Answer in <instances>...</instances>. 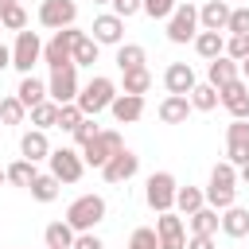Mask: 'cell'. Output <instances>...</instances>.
Masks as SVG:
<instances>
[{"label":"cell","instance_id":"6da1fadb","mask_svg":"<svg viewBox=\"0 0 249 249\" xmlns=\"http://www.w3.org/2000/svg\"><path fill=\"white\" fill-rule=\"evenodd\" d=\"M101 218H105V198L101 195H82V198H74L66 206V218L62 222H70L74 233H89Z\"/></svg>","mask_w":249,"mask_h":249},{"label":"cell","instance_id":"7a4b0ae2","mask_svg":"<svg viewBox=\"0 0 249 249\" xmlns=\"http://www.w3.org/2000/svg\"><path fill=\"white\" fill-rule=\"evenodd\" d=\"M82 35H86V31H78V27L54 31V35L43 43V62H47L51 70H58V66H74V43H78Z\"/></svg>","mask_w":249,"mask_h":249},{"label":"cell","instance_id":"3957f363","mask_svg":"<svg viewBox=\"0 0 249 249\" xmlns=\"http://www.w3.org/2000/svg\"><path fill=\"white\" fill-rule=\"evenodd\" d=\"M117 101V86L109 82V78H89V86H82V93H78V109L86 113V117H97L101 109H109Z\"/></svg>","mask_w":249,"mask_h":249},{"label":"cell","instance_id":"277c9868","mask_svg":"<svg viewBox=\"0 0 249 249\" xmlns=\"http://www.w3.org/2000/svg\"><path fill=\"white\" fill-rule=\"evenodd\" d=\"M78 66H58L51 70V82H47V97L54 105H74L78 101Z\"/></svg>","mask_w":249,"mask_h":249},{"label":"cell","instance_id":"5b68a950","mask_svg":"<svg viewBox=\"0 0 249 249\" xmlns=\"http://www.w3.org/2000/svg\"><path fill=\"white\" fill-rule=\"evenodd\" d=\"M124 144H121V132H113V128H101L86 148H82V160L89 163V167H105L117 152H121Z\"/></svg>","mask_w":249,"mask_h":249},{"label":"cell","instance_id":"8992f818","mask_svg":"<svg viewBox=\"0 0 249 249\" xmlns=\"http://www.w3.org/2000/svg\"><path fill=\"white\" fill-rule=\"evenodd\" d=\"M175 195H179L175 175H167V171L148 175V191H144V198H148V206H152L156 214H167V210L175 206Z\"/></svg>","mask_w":249,"mask_h":249},{"label":"cell","instance_id":"52a82bcc","mask_svg":"<svg viewBox=\"0 0 249 249\" xmlns=\"http://www.w3.org/2000/svg\"><path fill=\"white\" fill-rule=\"evenodd\" d=\"M43 58V43H39V35L35 31H19L16 35V47H12V66L27 78L31 74V66Z\"/></svg>","mask_w":249,"mask_h":249},{"label":"cell","instance_id":"ba28073f","mask_svg":"<svg viewBox=\"0 0 249 249\" xmlns=\"http://www.w3.org/2000/svg\"><path fill=\"white\" fill-rule=\"evenodd\" d=\"M82 171H86L82 152H74V148H54V152H51V175H54L58 183H78Z\"/></svg>","mask_w":249,"mask_h":249},{"label":"cell","instance_id":"9c48e42d","mask_svg":"<svg viewBox=\"0 0 249 249\" xmlns=\"http://www.w3.org/2000/svg\"><path fill=\"white\" fill-rule=\"evenodd\" d=\"M74 19H78L74 0H43V8H39V23L51 31H66V27H74Z\"/></svg>","mask_w":249,"mask_h":249},{"label":"cell","instance_id":"30bf717a","mask_svg":"<svg viewBox=\"0 0 249 249\" xmlns=\"http://www.w3.org/2000/svg\"><path fill=\"white\" fill-rule=\"evenodd\" d=\"M198 35V8L195 4H179L175 16L167 19V39L171 43H191Z\"/></svg>","mask_w":249,"mask_h":249},{"label":"cell","instance_id":"8fae6325","mask_svg":"<svg viewBox=\"0 0 249 249\" xmlns=\"http://www.w3.org/2000/svg\"><path fill=\"white\" fill-rule=\"evenodd\" d=\"M226 160L233 167L249 163V121H230V128H226Z\"/></svg>","mask_w":249,"mask_h":249},{"label":"cell","instance_id":"7c38bea8","mask_svg":"<svg viewBox=\"0 0 249 249\" xmlns=\"http://www.w3.org/2000/svg\"><path fill=\"white\" fill-rule=\"evenodd\" d=\"M136 171H140V156H136V152H128V148H121V152H117V156L101 167L105 183H128Z\"/></svg>","mask_w":249,"mask_h":249},{"label":"cell","instance_id":"4fadbf2b","mask_svg":"<svg viewBox=\"0 0 249 249\" xmlns=\"http://www.w3.org/2000/svg\"><path fill=\"white\" fill-rule=\"evenodd\" d=\"M222 93V105L230 109V117L233 121H249V86L237 78V82H230V86H222L218 89Z\"/></svg>","mask_w":249,"mask_h":249},{"label":"cell","instance_id":"5bb4252c","mask_svg":"<svg viewBox=\"0 0 249 249\" xmlns=\"http://www.w3.org/2000/svg\"><path fill=\"white\" fill-rule=\"evenodd\" d=\"M163 86H167V93L191 97V89H195L198 82H195V70H191L187 62H171V66L163 70Z\"/></svg>","mask_w":249,"mask_h":249},{"label":"cell","instance_id":"9a60e30c","mask_svg":"<svg viewBox=\"0 0 249 249\" xmlns=\"http://www.w3.org/2000/svg\"><path fill=\"white\" fill-rule=\"evenodd\" d=\"M156 237H160V249H183V218H175L171 210L156 218Z\"/></svg>","mask_w":249,"mask_h":249},{"label":"cell","instance_id":"2e32d148","mask_svg":"<svg viewBox=\"0 0 249 249\" xmlns=\"http://www.w3.org/2000/svg\"><path fill=\"white\" fill-rule=\"evenodd\" d=\"M230 4L226 0H206L202 8H198V23H202V31H226L230 27Z\"/></svg>","mask_w":249,"mask_h":249},{"label":"cell","instance_id":"e0dca14e","mask_svg":"<svg viewBox=\"0 0 249 249\" xmlns=\"http://www.w3.org/2000/svg\"><path fill=\"white\" fill-rule=\"evenodd\" d=\"M89 31H93V39H97V43H113V47H121V35H124V19L109 12V16H97Z\"/></svg>","mask_w":249,"mask_h":249},{"label":"cell","instance_id":"ac0fdd59","mask_svg":"<svg viewBox=\"0 0 249 249\" xmlns=\"http://www.w3.org/2000/svg\"><path fill=\"white\" fill-rule=\"evenodd\" d=\"M19 152H23V160H31V163H39V160H51V144H47V132H39V128H31V132H23L19 136Z\"/></svg>","mask_w":249,"mask_h":249},{"label":"cell","instance_id":"d6986e66","mask_svg":"<svg viewBox=\"0 0 249 249\" xmlns=\"http://www.w3.org/2000/svg\"><path fill=\"white\" fill-rule=\"evenodd\" d=\"M237 66H241V62H233L230 54H222V58H214V62L206 66V82H210L214 89H222V86L237 82Z\"/></svg>","mask_w":249,"mask_h":249},{"label":"cell","instance_id":"ffe728a7","mask_svg":"<svg viewBox=\"0 0 249 249\" xmlns=\"http://www.w3.org/2000/svg\"><path fill=\"white\" fill-rule=\"evenodd\" d=\"M109 109H113V117H117L121 124H132V121L144 117V97H136V93H117V101H113Z\"/></svg>","mask_w":249,"mask_h":249},{"label":"cell","instance_id":"44dd1931","mask_svg":"<svg viewBox=\"0 0 249 249\" xmlns=\"http://www.w3.org/2000/svg\"><path fill=\"white\" fill-rule=\"evenodd\" d=\"M191 109H195V105H191V97H179V93H167V97L160 101V121H163V124H183Z\"/></svg>","mask_w":249,"mask_h":249},{"label":"cell","instance_id":"7402d4cb","mask_svg":"<svg viewBox=\"0 0 249 249\" xmlns=\"http://www.w3.org/2000/svg\"><path fill=\"white\" fill-rule=\"evenodd\" d=\"M195 51H198L206 62L222 58V54H226V39H222V31H198V35H195Z\"/></svg>","mask_w":249,"mask_h":249},{"label":"cell","instance_id":"603a6c76","mask_svg":"<svg viewBox=\"0 0 249 249\" xmlns=\"http://www.w3.org/2000/svg\"><path fill=\"white\" fill-rule=\"evenodd\" d=\"M222 233H226V237H245V233H249V210H245V206L222 210Z\"/></svg>","mask_w":249,"mask_h":249},{"label":"cell","instance_id":"cb8c5ba5","mask_svg":"<svg viewBox=\"0 0 249 249\" xmlns=\"http://www.w3.org/2000/svg\"><path fill=\"white\" fill-rule=\"evenodd\" d=\"M43 237H47V249H74V230H70V222H51L47 230H43Z\"/></svg>","mask_w":249,"mask_h":249},{"label":"cell","instance_id":"d4e9b609","mask_svg":"<svg viewBox=\"0 0 249 249\" xmlns=\"http://www.w3.org/2000/svg\"><path fill=\"white\" fill-rule=\"evenodd\" d=\"M16 97H19L27 109H35V105H43V101H47V86H43L39 78H31V74H27V78L19 82V89H16Z\"/></svg>","mask_w":249,"mask_h":249},{"label":"cell","instance_id":"484cf974","mask_svg":"<svg viewBox=\"0 0 249 249\" xmlns=\"http://www.w3.org/2000/svg\"><path fill=\"white\" fill-rule=\"evenodd\" d=\"M117 66H121V74L140 70V66H144V47H140V43H121V47H117Z\"/></svg>","mask_w":249,"mask_h":249},{"label":"cell","instance_id":"4316f807","mask_svg":"<svg viewBox=\"0 0 249 249\" xmlns=\"http://www.w3.org/2000/svg\"><path fill=\"white\" fill-rule=\"evenodd\" d=\"M222 226V218H218V210L214 206H202V210H195L191 214V233H210L214 237V230Z\"/></svg>","mask_w":249,"mask_h":249},{"label":"cell","instance_id":"83f0119b","mask_svg":"<svg viewBox=\"0 0 249 249\" xmlns=\"http://www.w3.org/2000/svg\"><path fill=\"white\" fill-rule=\"evenodd\" d=\"M58 187H62V183H58V179L47 171V175H39V179H35L27 191H31V198H39V202H54V198H58Z\"/></svg>","mask_w":249,"mask_h":249},{"label":"cell","instance_id":"f1b7e54d","mask_svg":"<svg viewBox=\"0 0 249 249\" xmlns=\"http://www.w3.org/2000/svg\"><path fill=\"white\" fill-rule=\"evenodd\" d=\"M175 206H179V210L191 218L195 210H202V206H206V195H202L198 187H179V195H175Z\"/></svg>","mask_w":249,"mask_h":249},{"label":"cell","instance_id":"f546056e","mask_svg":"<svg viewBox=\"0 0 249 249\" xmlns=\"http://www.w3.org/2000/svg\"><path fill=\"white\" fill-rule=\"evenodd\" d=\"M218 101H222V93H218L210 82H202V86H195V89H191V105H195V109H202V113H210Z\"/></svg>","mask_w":249,"mask_h":249},{"label":"cell","instance_id":"4dcf8cb0","mask_svg":"<svg viewBox=\"0 0 249 249\" xmlns=\"http://www.w3.org/2000/svg\"><path fill=\"white\" fill-rule=\"evenodd\" d=\"M35 179H39V171H35L31 160H16V163L8 167V183H16V187H31Z\"/></svg>","mask_w":249,"mask_h":249},{"label":"cell","instance_id":"1f68e13d","mask_svg":"<svg viewBox=\"0 0 249 249\" xmlns=\"http://www.w3.org/2000/svg\"><path fill=\"white\" fill-rule=\"evenodd\" d=\"M97 39H89V35H82L78 43H74V66H93L97 62Z\"/></svg>","mask_w":249,"mask_h":249},{"label":"cell","instance_id":"d6a6232c","mask_svg":"<svg viewBox=\"0 0 249 249\" xmlns=\"http://www.w3.org/2000/svg\"><path fill=\"white\" fill-rule=\"evenodd\" d=\"M31 124H35L39 132H47L51 124H58V105H54V101H43V105H35V109H31Z\"/></svg>","mask_w":249,"mask_h":249},{"label":"cell","instance_id":"836d02e7","mask_svg":"<svg viewBox=\"0 0 249 249\" xmlns=\"http://www.w3.org/2000/svg\"><path fill=\"white\" fill-rule=\"evenodd\" d=\"M233 198H237V187H206V202H210L214 210H230V206H237Z\"/></svg>","mask_w":249,"mask_h":249},{"label":"cell","instance_id":"e575fe53","mask_svg":"<svg viewBox=\"0 0 249 249\" xmlns=\"http://www.w3.org/2000/svg\"><path fill=\"white\" fill-rule=\"evenodd\" d=\"M0 23H4V31H27V12L19 4H8L0 12Z\"/></svg>","mask_w":249,"mask_h":249},{"label":"cell","instance_id":"d590c367","mask_svg":"<svg viewBox=\"0 0 249 249\" xmlns=\"http://www.w3.org/2000/svg\"><path fill=\"white\" fill-rule=\"evenodd\" d=\"M148 86H152V74H148L144 66L124 74V93H136V97H144V93H148Z\"/></svg>","mask_w":249,"mask_h":249},{"label":"cell","instance_id":"8d00e7d4","mask_svg":"<svg viewBox=\"0 0 249 249\" xmlns=\"http://www.w3.org/2000/svg\"><path fill=\"white\" fill-rule=\"evenodd\" d=\"M23 113H27V105H23L19 97H0V121H4V124H19Z\"/></svg>","mask_w":249,"mask_h":249},{"label":"cell","instance_id":"74e56055","mask_svg":"<svg viewBox=\"0 0 249 249\" xmlns=\"http://www.w3.org/2000/svg\"><path fill=\"white\" fill-rule=\"evenodd\" d=\"M82 121H86V113L78 109V101H74V105H58V128L74 132V128H78Z\"/></svg>","mask_w":249,"mask_h":249},{"label":"cell","instance_id":"f35d334b","mask_svg":"<svg viewBox=\"0 0 249 249\" xmlns=\"http://www.w3.org/2000/svg\"><path fill=\"white\" fill-rule=\"evenodd\" d=\"M233 183H237V167H233L230 160L210 171V187H233Z\"/></svg>","mask_w":249,"mask_h":249},{"label":"cell","instance_id":"ab89813d","mask_svg":"<svg viewBox=\"0 0 249 249\" xmlns=\"http://www.w3.org/2000/svg\"><path fill=\"white\" fill-rule=\"evenodd\" d=\"M128 249H160V237H156V230H148V226L132 230V237H128Z\"/></svg>","mask_w":249,"mask_h":249},{"label":"cell","instance_id":"60d3db41","mask_svg":"<svg viewBox=\"0 0 249 249\" xmlns=\"http://www.w3.org/2000/svg\"><path fill=\"white\" fill-rule=\"evenodd\" d=\"M226 54H230L233 62H245V58H249V35H230V39H226Z\"/></svg>","mask_w":249,"mask_h":249},{"label":"cell","instance_id":"b9f144b4","mask_svg":"<svg viewBox=\"0 0 249 249\" xmlns=\"http://www.w3.org/2000/svg\"><path fill=\"white\" fill-rule=\"evenodd\" d=\"M175 8H179L175 0H144V12H148L152 19H171Z\"/></svg>","mask_w":249,"mask_h":249},{"label":"cell","instance_id":"7bdbcfd3","mask_svg":"<svg viewBox=\"0 0 249 249\" xmlns=\"http://www.w3.org/2000/svg\"><path fill=\"white\" fill-rule=\"evenodd\" d=\"M226 31H230V35H249V8H233Z\"/></svg>","mask_w":249,"mask_h":249},{"label":"cell","instance_id":"ee69618b","mask_svg":"<svg viewBox=\"0 0 249 249\" xmlns=\"http://www.w3.org/2000/svg\"><path fill=\"white\" fill-rule=\"evenodd\" d=\"M97 132H101V128L93 124V117H86V121H82V124H78V128H74L70 136H74V144H82V148H86V144H89V140H93Z\"/></svg>","mask_w":249,"mask_h":249},{"label":"cell","instance_id":"f6af8a7d","mask_svg":"<svg viewBox=\"0 0 249 249\" xmlns=\"http://www.w3.org/2000/svg\"><path fill=\"white\" fill-rule=\"evenodd\" d=\"M136 12H144V0H113V16L128 19V16H136Z\"/></svg>","mask_w":249,"mask_h":249},{"label":"cell","instance_id":"bcb514c9","mask_svg":"<svg viewBox=\"0 0 249 249\" xmlns=\"http://www.w3.org/2000/svg\"><path fill=\"white\" fill-rule=\"evenodd\" d=\"M187 249H214V237H210V233H191Z\"/></svg>","mask_w":249,"mask_h":249},{"label":"cell","instance_id":"7dc6e473","mask_svg":"<svg viewBox=\"0 0 249 249\" xmlns=\"http://www.w3.org/2000/svg\"><path fill=\"white\" fill-rule=\"evenodd\" d=\"M74 249H101V241H97L93 233H78V237H74Z\"/></svg>","mask_w":249,"mask_h":249},{"label":"cell","instance_id":"c3c4849f","mask_svg":"<svg viewBox=\"0 0 249 249\" xmlns=\"http://www.w3.org/2000/svg\"><path fill=\"white\" fill-rule=\"evenodd\" d=\"M4 66H12V51L0 43V70H4Z\"/></svg>","mask_w":249,"mask_h":249},{"label":"cell","instance_id":"681fc988","mask_svg":"<svg viewBox=\"0 0 249 249\" xmlns=\"http://www.w3.org/2000/svg\"><path fill=\"white\" fill-rule=\"evenodd\" d=\"M237 179H241V183H249V163H245V167H237Z\"/></svg>","mask_w":249,"mask_h":249},{"label":"cell","instance_id":"f907efd6","mask_svg":"<svg viewBox=\"0 0 249 249\" xmlns=\"http://www.w3.org/2000/svg\"><path fill=\"white\" fill-rule=\"evenodd\" d=\"M8 4H16V0H0V12H4V8H8Z\"/></svg>","mask_w":249,"mask_h":249},{"label":"cell","instance_id":"816d5d0a","mask_svg":"<svg viewBox=\"0 0 249 249\" xmlns=\"http://www.w3.org/2000/svg\"><path fill=\"white\" fill-rule=\"evenodd\" d=\"M241 70H245V78H249V58H245V62H241Z\"/></svg>","mask_w":249,"mask_h":249},{"label":"cell","instance_id":"f5cc1de1","mask_svg":"<svg viewBox=\"0 0 249 249\" xmlns=\"http://www.w3.org/2000/svg\"><path fill=\"white\" fill-rule=\"evenodd\" d=\"M4 179H8V171H0V183H4Z\"/></svg>","mask_w":249,"mask_h":249},{"label":"cell","instance_id":"db71d44e","mask_svg":"<svg viewBox=\"0 0 249 249\" xmlns=\"http://www.w3.org/2000/svg\"><path fill=\"white\" fill-rule=\"evenodd\" d=\"M93 4H113V0H93Z\"/></svg>","mask_w":249,"mask_h":249},{"label":"cell","instance_id":"11a10c76","mask_svg":"<svg viewBox=\"0 0 249 249\" xmlns=\"http://www.w3.org/2000/svg\"><path fill=\"white\" fill-rule=\"evenodd\" d=\"M0 31H4V23H0Z\"/></svg>","mask_w":249,"mask_h":249}]
</instances>
